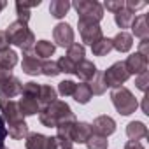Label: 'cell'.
I'll return each instance as SVG.
<instances>
[{
	"mask_svg": "<svg viewBox=\"0 0 149 149\" xmlns=\"http://www.w3.org/2000/svg\"><path fill=\"white\" fill-rule=\"evenodd\" d=\"M39 121L47 128H56L60 123L76 121V116H74V112H72V109L67 102L54 100L51 105L42 107L39 111Z\"/></svg>",
	"mask_w": 149,
	"mask_h": 149,
	"instance_id": "cell-1",
	"label": "cell"
},
{
	"mask_svg": "<svg viewBox=\"0 0 149 149\" xmlns=\"http://www.w3.org/2000/svg\"><path fill=\"white\" fill-rule=\"evenodd\" d=\"M7 37H9V44H14L16 47L23 49L25 51H33V46H35V35L33 32L28 28V23H23L19 19L13 21L7 30H6Z\"/></svg>",
	"mask_w": 149,
	"mask_h": 149,
	"instance_id": "cell-2",
	"label": "cell"
},
{
	"mask_svg": "<svg viewBox=\"0 0 149 149\" xmlns=\"http://www.w3.org/2000/svg\"><path fill=\"white\" fill-rule=\"evenodd\" d=\"M111 102L121 116H130L139 109V102H137L135 95L125 86L111 91Z\"/></svg>",
	"mask_w": 149,
	"mask_h": 149,
	"instance_id": "cell-3",
	"label": "cell"
},
{
	"mask_svg": "<svg viewBox=\"0 0 149 149\" xmlns=\"http://www.w3.org/2000/svg\"><path fill=\"white\" fill-rule=\"evenodd\" d=\"M72 7L77 11V19H91L97 23L104 19V7L97 0H77Z\"/></svg>",
	"mask_w": 149,
	"mask_h": 149,
	"instance_id": "cell-4",
	"label": "cell"
},
{
	"mask_svg": "<svg viewBox=\"0 0 149 149\" xmlns=\"http://www.w3.org/2000/svg\"><path fill=\"white\" fill-rule=\"evenodd\" d=\"M130 77V74L125 67V61H116L112 63L105 72H104V81H105V86L107 88H121Z\"/></svg>",
	"mask_w": 149,
	"mask_h": 149,
	"instance_id": "cell-5",
	"label": "cell"
},
{
	"mask_svg": "<svg viewBox=\"0 0 149 149\" xmlns=\"http://www.w3.org/2000/svg\"><path fill=\"white\" fill-rule=\"evenodd\" d=\"M77 28H79V33H81L83 42L88 44V46H93L95 42H98L104 37L102 26L97 21H91V19H77Z\"/></svg>",
	"mask_w": 149,
	"mask_h": 149,
	"instance_id": "cell-6",
	"label": "cell"
},
{
	"mask_svg": "<svg viewBox=\"0 0 149 149\" xmlns=\"http://www.w3.org/2000/svg\"><path fill=\"white\" fill-rule=\"evenodd\" d=\"M0 116L6 121V126H13L16 123L25 121L23 114L19 112L18 102L14 100H7V98H0Z\"/></svg>",
	"mask_w": 149,
	"mask_h": 149,
	"instance_id": "cell-7",
	"label": "cell"
},
{
	"mask_svg": "<svg viewBox=\"0 0 149 149\" xmlns=\"http://www.w3.org/2000/svg\"><path fill=\"white\" fill-rule=\"evenodd\" d=\"M25 147L26 149H60L56 137H46L42 133H28L25 139Z\"/></svg>",
	"mask_w": 149,
	"mask_h": 149,
	"instance_id": "cell-8",
	"label": "cell"
},
{
	"mask_svg": "<svg viewBox=\"0 0 149 149\" xmlns=\"http://www.w3.org/2000/svg\"><path fill=\"white\" fill-rule=\"evenodd\" d=\"M21 90H23V83L16 76L0 77V98L13 100L14 97L21 95Z\"/></svg>",
	"mask_w": 149,
	"mask_h": 149,
	"instance_id": "cell-9",
	"label": "cell"
},
{
	"mask_svg": "<svg viewBox=\"0 0 149 149\" xmlns=\"http://www.w3.org/2000/svg\"><path fill=\"white\" fill-rule=\"evenodd\" d=\"M53 39H54V46L60 47H70L74 44V28L68 23H58L53 28Z\"/></svg>",
	"mask_w": 149,
	"mask_h": 149,
	"instance_id": "cell-10",
	"label": "cell"
},
{
	"mask_svg": "<svg viewBox=\"0 0 149 149\" xmlns=\"http://www.w3.org/2000/svg\"><path fill=\"white\" fill-rule=\"evenodd\" d=\"M147 65H149L147 56L140 54L139 51L130 54L126 58V61H125V67H126L130 76H132V74H133V76H139V74H142V72H147Z\"/></svg>",
	"mask_w": 149,
	"mask_h": 149,
	"instance_id": "cell-11",
	"label": "cell"
},
{
	"mask_svg": "<svg viewBox=\"0 0 149 149\" xmlns=\"http://www.w3.org/2000/svg\"><path fill=\"white\" fill-rule=\"evenodd\" d=\"M21 68L26 76H39L42 72V60L35 56L33 51H25L23 53V61H21Z\"/></svg>",
	"mask_w": 149,
	"mask_h": 149,
	"instance_id": "cell-12",
	"label": "cell"
},
{
	"mask_svg": "<svg viewBox=\"0 0 149 149\" xmlns=\"http://www.w3.org/2000/svg\"><path fill=\"white\" fill-rule=\"evenodd\" d=\"M91 130H93V133L109 137V135H112L116 132V121L111 116H107V114L98 116V118H95V121L91 125Z\"/></svg>",
	"mask_w": 149,
	"mask_h": 149,
	"instance_id": "cell-13",
	"label": "cell"
},
{
	"mask_svg": "<svg viewBox=\"0 0 149 149\" xmlns=\"http://www.w3.org/2000/svg\"><path fill=\"white\" fill-rule=\"evenodd\" d=\"M93 130H91V125L86 123V121H76L72 128V142L76 144H86L88 139L91 137Z\"/></svg>",
	"mask_w": 149,
	"mask_h": 149,
	"instance_id": "cell-14",
	"label": "cell"
},
{
	"mask_svg": "<svg viewBox=\"0 0 149 149\" xmlns=\"http://www.w3.org/2000/svg\"><path fill=\"white\" fill-rule=\"evenodd\" d=\"M97 65L93 63V61H90V60H83L81 63H77L76 65V76L83 81V83H90L91 79H93V76L97 74Z\"/></svg>",
	"mask_w": 149,
	"mask_h": 149,
	"instance_id": "cell-15",
	"label": "cell"
},
{
	"mask_svg": "<svg viewBox=\"0 0 149 149\" xmlns=\"http://www.w3.org/2000/svg\"><path fill=\"white\" fill-rule=\"evenodd\" d=\"M132 37H139V39H147L149 35V25H147V16L146 14H139L132 19Z\"/></svg>",
	"mask_w": 149,
	"mask_h": 149,
	"instance_id": "cell-16",
	"label": "cell"
},
{
	"mask_svg": "<svg viewBox=\"0 0 149 149\" xmlns=\"http://www.w3.org/2000/svg\"><path fill=\"white\" fill-rule=\"evenodd\" d=\"M132 46H133V37L125 30L116 33V37L112 39V49H116L118 53H128Z\"/></svg>",
	"mask_w": 149,
	"mask_h": 149,
	"instance_id": "cell-17",
	"label": "cell"
},
{
	"mask_svg": "<svg viewBox=\"0 0 149 149\" xmlns=\"http://www.w3.org/2000/svg\"><path fill=\"white\" fill-rule=\"evenodd\" d=\"M56 97H58L56 88H53L51 84H40L39 97H37V102H39L40 109H42V107H47V105H51L54 100H58Z\"/></svg>",
	"mask_w": 149,
	"mask_h": 149,
	"instance_id": "cell-18",
	"label": "cell"
},
{
	"mask_svg": "<svg viewBox=\"0 0 149 149\" xmlns=\"http://www.w3.org/2000/svg\"><path fill=\"white\" fill-rule=\"evenodd\" d=\"M18 107H19V112L23 114V118L35 116V114H39V111H40V105H39V102H37L35 98L23 97V95H21V98H19V102H18Z\"/></svg>",
	"mask_w": 149,
	"mask_h": 149,
	"instance_id": "cell-19",
	"label": "cell"
},
{
	"mask_svg": "<svg viewBox=\"0 0 149 149\" xmlns=\"http://www.w3.org/2000/svg\"><path fill=\"white\" fill-rule=\"evenodd\" d=\"M126 135L130 140H140L147 137V126L142 121H130L126 125Z\"/></svg>",
	"mask_w": 149,
	"mask_h": 149,
	"instance_id": "cell-20",
	"label": "cell"
},
{
	"mask_svg": "<svg viewBox=\"0 0 149 149\" xmlns=\"http://www.w3.org/2000/svg\"><path fill=\"white\" fill-rule=\"evenodd\" d=\"M54 51H56V46L53 42H49V40H37L35 46H33V53L40 60H46V58L53 56Z\"/></svg>",
	"mask_w": 149,
	"mask_h": 149,
	"instance_id": "cell-21",
	"label": "cell"
},
{
	"mask_svg": "<svg viewBox=\"0 0 149 149\" xmlns=\"http://www.w3.org/2000/svg\"><path fill=\"white\" fill-rule=\"evenodd\" d=\"M70 7H72V4L68 2V0H53V2L49 4V13H51L53 18L61 19V18L67 16Z\"/></svg>",
	"mask_w": 149,
	"mask_h": 149,
	"instance_id": "cell-22",
	"label": "cell"
},
{
	"mask_svg": "<svg viewBox=\"0 0 149 149\" xmlns=\"http://www.w3.org/2000/svg\"><path fill=\"white\" fill-rule=\"evenodd\" d=\"M74 100H76L77 104H88L90 100H91V97H93V93H91V90H90V84L88 83H79V84H76V90H74Z\"/></svg>",
	"mask_w": 149,
	"mask_h": 149,
	"instance_id": "cell-23",
	"label": "cell"
},
{
	"mask_svg": "<svg viewBox=\"0 0 149 149\" xmlns=\"http://www.w3.org/2000/svg\"><path fill=\"white\" fill-rule=\"evenodd\" d=\"M18 63V53L14 49H4L0 51V68L13 70Z\"/></svg>",
	"mask_w": 149,
	"mask_h": 149,
	"instance_id": "cell-24",
	"label": "cell"
},
{
	"mask_svg": "<svg viewBox=\"0 0 149 149\" xmlns=\"http://www.w3.org/2000/svg\"><path fill=\"white\" fill-rule=\"evenodd\" d=\"M84 54H86V49H84V46L79 44V42H74L70 47H67V58H68L70 61H74L76 65L84 60Z\"/></svg>",
	"mask_w": 149,
	"mask_h": 149,
	"instance_id": "cell-25",
	"label": "cell"
},
{
	"mask_svg": "<svg viewBox=\"0 0 149 149\" xmlns=\"http://www.w3.org/2000/svg\"><path fill=\"white\" fill-rule=\"evenodd\" d=\"M111 51H112V39H109V37H102L98 42H95L91 46V53L95 56H107Z\"/></svg>",
	"mask_w": 149,
	"mask_h": 149,
	"instance_id": "cell-26",
	"label": "cell"
},
{
	"mask_svg": "<svg viewBox=\"0 0 149 149\" xmlns=\"http://www.w3.org/2000/svg\"><path fill=\"white\" fill-rule=\"evenodd\" d=\"M90 84V90H91V93L93 95H104L105 93V90H107V86H105V81H104V72H100V70H97V74L93 76V79L88 83Z\"/></svg>",
	"mask_w": 149,
	"mask_h": 149,
	"instance_id": "cell-27",
	"label": "cell"
},
{
	"mask_svg": "<svg viewBox=\"0 0 149 149\" xmlns=\"http://www.w3.org/2000/svg\"><path fill=\"white\" fill-rule=\"evenodd\" d=\"M28 133H30V132H28V125H26L25 121L16 123V125H13V126H7V135H9L11 139H14V140L26 139Z\"/></svg>",
	"mask_w": 149,
	"mask_h": 149,
	"instance_id": "cell-28",
	"label": "cell"
},
{
	"mask_svg": "<svg viewBox=\"0 0 149 149\" xmlns=\"http://www.w3.org/2000/svg\"><path fill=\"white\" fill-rule=\"evenodd\" d=\"M132 19H133V14L130 11H126V9H121V11H118L114 14V21H116V25L119 28H130Z\"/></svg>",
	"mask_w": 149,
	"mask_h": 149,
	"instance_id": "cell-29",
	"label": "cell"
},
{
	"mask_svg": "<svg viewBox=\"0 0 149 149\" xmlns=\"http://www.w3.org/2000/svg\"><path fill=\"white\" fill-rule=\"evenodd\" d=\"M107 146H109L107 137L98 135V133H91V137L86 142V147L88 149H107Z\"/></svg>",
	"mask_w": 149,
	"mask_h": 149,
	"instance_id": "cell-30",
	"label": "cell"
},
{
	"mask_svg": "<svg viewBox=\"0 0 149 149\" xmlns=\"http://www.w3.org/2000/svg\"><path fill=\"white\" fill-rule=\"evenodd\" d=\"M40 74H44V76H47V77H56L58 74H61V72H60L56 61L46 60V61H42V72H40Z\"/></svg>",
	"mask_w": 149,
	"mask_h": 149,
	"instance_id": "cell-31",
	"label": "cell"
},
{
	"mask_svg": "<svg viewBox=\"0 0 149 149\" xmlns=\"http://www.w3.org/2000/svg\"><path fill=\"white\" fill-rule=\"evenodd\" d=\"M39 90H40V84H37V83H33V81H30V83H25V84H23L21 95H23V97H30V98H35V100H37V97H39Z\"/></svg>",
	"mask_w": 149,
	"mask_h": 149,
	"instance_id": "cell-32",
	"label": "cell"
},
{
	"mask_svg": "<svg viewBox=\"0 0 149 149\" xmlns=\"http://www.w3.org/2000/svg\"><path fill=\"white\" fill-rule=\"evenodd\" d=\"M74 90H76V83L74 81H61L60 84H58V93L61 95V97H72L74 95Z\"/></svg>",
	"mask_w": 149,
	"mask_h": 149,
	"instance_id": "cell-33",
	"label": "cell"
},
{
	"mask_svg": "<svg viewBox=\"0 0 149 149\" xmlns=\"http://www.w3.org/2000/svg\"><path fill=\"white\" fill-rule=\"evenodd\" d=\"M56 63H58L60 72H63V74H74V72H76V63L70 61L67 56H61Z\"/></svg>",
	"mask_w": 149,
	"mask_h": 149,
	"instance_id": "cell-34",
	"label": "cell"
},
{
	"mask_svg": "<svg viewBox=\"0 0 149 149\" xmlns=\"http://www.w3.org/2000/svg\"><path fill=\"white\" fill-rule=\"evenodd\" d=\"M16 14H18V19L23 21V23H28V21H30V16H32L30 9H26V7L23 6L21 0H18V2H16Z\"/></svg>",
	"mask_w": 149,
	"mask_h": 149,
	"instance_id": "cell-35",
	"label": "cell"
},
{
	"mask_svg": "<svg viewBox=\"0 0 149 149\" xmlns=\"http://www.w3.org/2000/svg\"><path fill=\"white\" fill-rule=\"evenodd\" d=\"M102 7L116 14L118 11H121V9H125V0H107V2H105V4H104Z\"/></svg>",
	"mask_w": 149,
	"mask_h": 149,
	"instance_id": "cell-36",
	"label": "cell"
},
{
	"mask_svg": "<svg viewBox=\"0 0 149 149\" xmlns=\"http://www.w3.org/2000/svg\"><path fill=\"white\" fill-rule=\"evenodd\" d=\"M147 83H149V74H147V72H142V74H139V76H137V79H135V84H137V88H139L140 91H144V93H146V90H147Z\"/></svg>",
	"mask_w": 149,
	"mask_h": 149,
	"instance_id": "cell-37",
	"label": "cell"
},
{
	"mask_svg": "<svg viewBox=\"0 0 149 149\" xmlns=\"http://www.w3.org/2000/svg\"><path fill=\"white\" fill-rule=\"evenodd\" d=\"M146 6H147L146 2H137V0H125V9L130 11L132 14H133L135 11H139V9H144Z\"/></svg>",
	"mask_w": 149,
	"mask_h": 149,
	"instance_id": "cell-38",
	"label": "cell"
},
{
	"mask_svg": "<svg viewBox=\"0 0 149 149\" xmlns=\"http://www.w3.org/2000/svg\"><path fill=\"white\" fill-rule=\"evenodd\" d=\"M6 137H7V126H6V121L2 119V116H0V149L4 147Z\"/></svg>",
	"mask_w": 149,
	"mask_h": 149,
	"instance_id": "cell-39",
	"label": "cell"
},
{
	"mask_svg": "<svg viewBox=\"0 0 149 149\" xmlns=\"http://www.w3.org/2000/svg\"><path fill=\"white\" fill-rule=\"evenodd\" d=\"M9 49V37L6 33V30H0V51Z\"/></svg>",
	"mask_w": 149,
	"mask_h": 149,
	"instance_id": "cell-40",
	"label": "cell"
},
{
	"mask_svg": "<svg viewBox=\"0 0 149 149\" xmlns=\"http://www.w3.org/2000/svg\"><path fill=\"white\" fill-rule=\"evenodd\" d=\"M125 149H144V146L140 144V140H128L125 144Z\"/></svg>",
	"mask_w": 149,
	"mask_h": 149,
	"instance_id": "cell-41",
	"label": "cell"
},
{
	"mask_svg": "<svg viewBox=\"0 0 149 149\" xmlns=\"http://www.w3.org/2000/svg\"><path fill=\"white\" fill-rule=\"evenodd\" d=\"M147 39H142V42H140V49H139V53L140 54H144V56H149V53H147Z\"/></svg>",
	"mask_w": 149,
	"mask_h": 149,
	"instance_id": "cell-42",
	"label": "cell"
},
{
	"mask_svg": "<svg viewBox=\"0 0 149 149\" xmlns=\"http://www.w3.org/2000/svg\"><path fill=\"white\" fill-rule=\"evenodd\" d=\"M6 6H7V4H6V2H2V0H0V13H2V11L6 9Z\"/></svg>",
	"mask_w": 149,
	"mask_h": 149,
	"instance_id": "cell-43",
	"label": "cell"
},
{
	"mask_svg": "<svg viewBox=\"0 0 149 149\" xmlns=\"http://www.w3.org/2000/svg\"><path fill=\"white\" fill-rule=\"evenodd\" d=\"M2 149H7V147H6V146H4V147H2Z\"/></svg>",
	"mask_w": 149,
	"mask_h": 149,
	"instance_id": "cell-44",
	"label": "cell"
},
{
	"mask_svg": "<svg viewBox=\"0 0 149 149\" xmlns=\"http://www.w3.org/2000/svg\"><path fill=\"white\" fill-rule=\"evenodd\" d=\"M70 149H72V147H70Z\"/></svg>",
	"mask_w": 149,
	"mask_h": 149,
	"instance_id": "cell-45",
	"label": "cell"
}]
</instances>
